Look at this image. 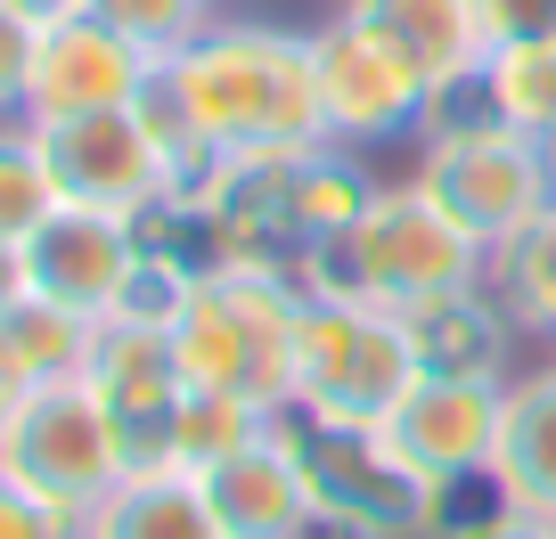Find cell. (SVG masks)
<instances>
[{
	"label": "cell",
	"instance_id": "15",
	"mask_svg": "<svg viewBox=\"0 0 556 539\" xmlns=\"http://www.w3.org/2000/svg\"><path fill=\"white\" fill-rule=\"evenodd\" d=\"M197 483H205V499H213V515H222L229 539H319L312 490H303V474H295V458H287L278 434L213 458Z\"/></svg>",
	"mask_w": 556,
	"mask_h": 539
},
{
	"label": "cell",
	"instance_id": "3",
	"mask_svg": "<svg viewBox=\"0 0 556 539\" xmlns=\"http://www.w3.org/2000/svg\"><path fill=\"white\" fill-rule=\"evenodd\" d=\"M270 434L287 441L328 539H442L451 531V490H434L426 474L401 466L377 425H319L303 409H270Z\"/></svg>",
	"mask_w": 556,
	"mask_h": 539
},
{
	"label": "cell",
	"instance_id": "1",
	"mask_svg": "<svg viewBox=\"0 0 556 539\" xmlns=\"http://www.w3.org/2000/svg\"><path fill=\"white\" fill-rule=\"evenodd\" d=\"M164 99L197 123V140L222 156H295L328 140L312 90V41L262 17H213L189 50L156 66Z\"/></svg>",
	"mask_w": 556,
	"mask_h": 539
},
{
	"label": "cell",
	"instance_id": "23",
	"mask_svg": "<svg viewBox=\"0 0 556 539\" xmlns=\"http://www.w3.org/2000/svg\"><path fill=\"white\" fill-rule=\"evenodd\" d=\"M491 295L507 303L523 335H556V221L523 229L516 245L491 254Z\"/></svg>",
	"mask_w": 556,
	"mask_h": 539
},
{
	"label": "cell",
	"instance_id": "7",
	"mask_svg": "<svg viewBox=\"0 0 556 539\" xmlns=\"http://www.w3.org/2000/svg\"><path fill=\"white\" fill-rule=\"evenodd\" d=\"M409 180L434 205H451L491 254L556 213V172L540 156V140H523V131H451V140H426Z\"/></svg>",
	"mask_w": 556,
	"mask_h": 539
},
{
	"label": "cell",
	"instance_id": "9",
	"mask_svg": "<svg viewBox=\"0 0 556 539\" xmlns=\"http://www.w3.org/2000/svg\"><path fill=\"white\" fill-rule=\"evenodd\" d=\"M41 156L58 172V196L90 213H156L173 196V164H164L156 131L139 123V106H115V115H74V123H34Z\"/></svg>",
	"mask_w": 556,
	"mask_h": 539
},
{
	"label": "cell",
	"instance_id": "25",
	"mask_svg": "<svg viewBox=\"0 0 556 539\" xmlns=\"http://www.w3.org/2000/svg\"><path fill=\"white\" fill-rule=\"evenodd\" d=\"M34 50H41V9H34V0H0V123L25 115Z\"/></svg>",
	"mask_w": 556,
	"mask_h": 539
},
{
	"label": "cell",
	"instance_id": "28",
	"mask_svg": "<svg viewBox=\"0 0 556 539\" xmlns=\"http://www.w3.org/2000/svg\"><path fill=\"white\" fill-rule=\"evenodd\" d=\"M442 539H556V523H548V515H523V506H500V499H491L483 515L451 523Z\"/></svg>",
	"mask_w": 556,
	"mask_h": 539
},
{
	"label": "cell",
	"instance_id": "31",
	"mask_svg": "<svg viewBox=\"0 0 556 539\" xmlns=\"http://www.w3.org/2000/svg\"><path fill=\"white\" fill-rule=\"evenodd\" d=\"M34 9H41V17H58V9H83V0H34Z\"/></svg>",
	"mask_w": 556,
	"mask_h": 539
},
{
	"label": "cell",
	"instance_id": "18",
	"mask_svg": "<svg viewBox=\"0 0 556 539\" xmlns=\"http://www.w3.org/2000/svg\"><path fill=\"white\" fill-rule=\"evenodd\" d=\"M83 539H229V531L213 515L205 483L164 466V474H123L115 499H99L83 515Z\"/></svg>",
	"mask_w": 556,
	"mask_h": 539
},
{
	"label": "cell",
	"instance_id": "6",
	"mask_svg": "<svg viewBox=\"0 0 556 539\" xmlns=\"http://www.w3.org/2000/svg\"><path fill=\"white\" fill-rule=\"evenodd\" d=\"M303 41H312V90H319L328 140L384 147V140H409L417 123H426V99H434V90H426V74L409 66V50H401L368 9L336 0Z\"/></svg>",
	"mask_w": 556,
	"mask_h": 539
},
{
	"label": "cell",
	"instance_id": "22",
	"mask_svg": "<svg viewBox=\"0 0 556 539\" xmlns=\"http://www.w3.org/2000/svg\"><path fill=\"white\" fill-rule=\"evenodd\" d=\"M58 205H66V196H58V172H50V156H41V131L25 115L0 123V245H25Z\"/></svg>",
	"mask_w": 556,
	"mask_h": 539
},
{
	"label": "cell",
	"instance_id": "27",
	"mask_svg": "<svg viewBox=\"0 0 556 539\" xmlns=\"http://www.w3.org/2000/svg\"><path fill=\"white\" fill-rule=\"evenodd\" d=\"M475 17H483L491 50H500V41H548L556 34V0H475Z\"/></svg>",
	"mask_w": 556,
	"mask_h": 539
},
{
	"label": "cell",
	"instance_id": "19",
	"mask_svg": "<svg viewBox=\"0 0 556 539\" xmlns=\"http://www.w3.org/2000/svg\"><path fill=\"white\" fill-rule=\"evenodd\" d=\"M90 335H99L90 319L58 311V303H41V295H25V303L0 311V360L17 368V384H58V376H83Z\"/></svg>",
	"mask_w": 556,
	"mask_h": 539
},
{
	"label": "cell",
	"instance_id": "33",
	"mask_svg": "<svg viewBox=\"0 0 556 539\" xmlns=\"http://www.w3.org/2000/svg\"><path fill=\"white\" fill-rule=\"evenodd\" d=\"M548 221H556V213H548Z\"/></svg>",
	"mask_w": 556,
	"mask_h": 539
},
{
	"label": "cell",
	"instance_id": "8",
	"mask_svg": "<svg viewBox=\"0 0 556 539\" xmlns=\"http://www.w3.org/2000/svg\"><path fill=\"white\" fill-rule=\"evenodd\" d=\"M164 57H148L139 41H123L106 17L90 9H58L41 17V50H34V82H25V123H74V115H115L139 106L156 82Z\"/></svg>",
	"mask_w": 556,
	"mask_h": 539
},
{
	"label": "cell",
	"instance_id": "4",
	"mask_svg": "<svg viewBox=\"0 0 556 539\" xmlns=\"http://www.w3.org/2000/svg\"><path fill=\"white\" fill-rule=\"evenodd\" d=\"M409 384H417V360L393 303H344V295L303 286L287 409H303L319 425H384L409 400Z\"/></svg>",
	"mask_w": 556,
	"mask_h": 539
},
{
	"label": "cell",
	"instance_id": "17",
	"mask_svg": "<svg viewBox=\"0 0 556 539\" xmlns=\"http://www.w3.org/2000/svg\"><path fill=\"white\" fill-rule=\"evenodd\" d=\"M384 34L409 50V66L426 74V90H451V82H475L491 57V34L475 17V0H352Z\"/></svg>",
	"mask_w": 556,
	"mask_h": 539
},
{
	"label": "cell",
	"instance_id": "12",
	"mask_svg": "<svg viewBox=\"0 0 556 539\" xmlns=\"http://www.w3.org/2000/svg\"><path fill=\"white\" fill-rule=\"evenodd\" d=\"M83 384L106 400V418L123 425L131 474H164V425H173V409L189 400L180 360H173V335L164 328H131V319H106V328L90 335Z\"/></svg>",
	"mask_w": 556,
	"mask_h": 539
},
{
	"label": "cell",
	"instance_id": "5",
	"mask_svg": "<svg viewBox=\"0 0 556 539\" xmlns=\"http://www.w3.org/2000/svg\"><path fill=\"white\" fill-rule=\"evenodd\" d=\"M0 474L50 499L58 515H90L99 499L123 490L131 450H123V425L106 418V400L83 376H58V384H25L17 409L0 418Z\"/></svg>",
	"mask_w": 556,
	"mask_h": 539
},
{
	"label": "cell",
	"instance_id": "21",
	"mask_svg": "<svg viewBox=\"0 0 556 539\" xmlns=\"http://www.w3.org/2000/svg\"><path fill=\"white\" fill-rule=\"evenodd\" d=\"M270 434V409L262 400H229V393H189L173 409V425H164V466L180 474H205L213 458L245 450V441Z\"/></svg>",
	"mask_w": 556,
	"mask_h": 539
},
{
	"label": "cell",
	"instance_id": "16",
	"mask_svg": "<svg viewBox=\"0 0 556 539\" xmlns=\"http://www.w3.org/2000/svg\"><path fill=\"white\" fill-rule=\"evenodd\" d=\"M483 490L500 506H523V515H548L556 523V360L507 376L500 441H491Z\"/></svg>",
	"mask_w": 556,
	"mask_h": 539
},
{
	"label": "cell",
	"instance_id": "2",
	"mask_svg": "<svg viewBox=\"0 0 556 539\" xmlns=\"http://www.w3.org/2000/svg\"><path fill=\"white\" fill-rule=\"evenodd\" d=\"M295 279L312 295L344 303H417V295H458V286H491V245L458 221L451 205L417 189V180H384L368 221L344 245H319L295 261Z\"/></svg>",
	"mask_w": 556,
	"mask_h": 539
},
{
	"label": "cell",
	"instance_id": "29",
	"mask_svg": "<svg viewBox=\"0 0 556 539\" xmlns=\"http://www.w3.org/2000/svg\"><path fill=\"white\" fill-rule=\"evenodd\" d=\"M25 295H34V279H25V245H0V311L25 303Z\"/></svg>",
	"mask_w": 556,
	"mask_h": 539
},
{
	"label": "cell",
	"instance_id": "11",
	"mask_svg": "<svg viewBox=\"0 0 556 539\" xmlns=\"http://www.w3.org/2000/svg\"><path fill=\"white\" fill-rule=\"evenodd\" d=\"M500 400H507V384H483V376H417L409 400H401L377 434H384V450H393L401 466L426 474L434 490H467V483H483V466H491Z\"/></svg>",
	"mask_w": 556,
	"mask_h": 539
},
{
	"label": "cell",
	"instance_id": "32",
	"mask_svg": "<svg viewBox=\"0 0 556 539\" xmlns=\"http://www.w3.org/2000/svg\"><path fill=\"white\" fill-rule=\"evenodd\" d=\"M540 156H548V172H556V131H548V140H540Z\"/></svg>",
	"mask_w": 556,
	"mask_h": 539
},
{
	"label": "cell",
	"instance_id": "10",
	"mask_svg": "<svg viewBox=\"0 0 556 539\" xmlns=\"http://www.w3.org/2000/svg\"><path fill=\"white\" fill-rule=\"evenodd\" d=\"M139 254H148V245H139V221L90 213V205H58L50 221L25 238V279H34L41 303L106 328V319L123 311V295H131V279H139Z\"/></svg>",
	"mask_w": 556,
	"mask_h": 539
},
{
	"label": "cell",
	"instance_id": "13",
	"mask_svg": "<svg viewBox=\"0 0 556 539\" xmlns=\"http://www.w3.org/2000/svg\"><path fill=\"white\" fill-rule=\"evenodd\" d=\"M377 196H384V180L368 172V147L312 140V147H295V156H278V238L295 245V254L344 245L352 229L368 221Z\"/></svg>",
	"mask_w": 556,
	"mask_h": 539
},
{
	"label": "cell",
	"instance_id": "30",
	"mask_svg": "<svg viewBox=\"0 0 556 539\" xmlns=\"http://www.w3.org/2000/svg\"><path fill=\"white\" fill-rule=\"evenodd\" d=\"M17 393H25V384H17V368L0 360V418H9V409H17Z\"/></svg>",
	"mask_w": 556,
	"mask_h": 539
},
{
	"label": "cell",
	"instance_id": "26",
	"mask_svg": "<svg viewBox=\"0 0 556 539\" xmlns=\"http://www.w3.org/2000/svg\"><path fill=\"white\" fill-rule=\"evenodd\" d=\"M0 539H83V515H58L50 499H34L0 474Z\"/></svg>",
	"mask_w": 556,
	"mask_h": 539
},
{
	"label": "cell",
	"instance_id": "24",
	"mask_svg": "<svg viewBox=\"0 0 556 539\" xmlns=\"http://www.w3.org/2000/svg\"><path fill=\"white\" fill-rule=\"evenodd\" d=\"M90 17H106L123 41H139L148 57H173V50H189L197 34H205L222 9L213 0H83Z\"/></svg>",
	"mask_w": 556,
	"mask_h": 539
},
{
	"label": "cell",
	"instance_id": "14",
	"mask_svg": "<svg viewBox=\"0 0 556 539\" xmlns=\"http://www.w3.org/2000/svg\"><path fill=\"white\" fill-rule=\"evenodd\" d=\"M401 335H409L417 376H483L507 384V351H516V319L491 286H458V295H417L393 303Z\"/></svg>",
	"mask_w": 556,
	"mask_h": 539
},
{
	"label": "cell",
	"instance_id": "20",
	"mask_svg": "<svg viewBox=\"0 0 556 539\" xmlns=\"http://www.w3.org/2000/svg\"><path fill=\"white\" fill-rule=\"evenodd\" d=\"M475 82H483L500 131H523V140H548L556 131V34L548 41H500Z\"/></svg>",
	"mask_w": 556,
	"mask_h": 539
}]
</instances>
